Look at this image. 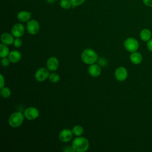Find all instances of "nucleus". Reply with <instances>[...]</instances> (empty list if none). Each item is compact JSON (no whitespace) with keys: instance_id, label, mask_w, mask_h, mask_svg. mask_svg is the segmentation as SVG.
Segmentation results:
<instances>
[{"instance_id":"obj_1","label":"nucleus","mask_w":152,"mask_h":152,"mask_svg":"<svg viewBox=\"0 0 152 152\" xmlns=\"http://www.w3.org/2000/svg\"><path fill=\"white\" fill-rule=\"evenodd\" d=\"M71 146L74 151L84 152L89 148V142L86 138L78 136L74 139Z\"/></svg>"},{"instance_id":"obj_2","label":"nucleus","mask_w":152,"mask_h":152,"mask_svg":"<svg viewBox=\"0 0 152 152\" xmlns=\"http://www.w3.org/2000/svg\"><path fill=\"white\" fill-rule=\"evenodd\" d=\"M81 58L83 62L87 65L95 64L98 61V55L92 49L87 48L84 49L81 55Z\"/></svg>"},{"instance_id":"obj_3","label":"nucleus","mask_w":152,"mask_h":152,"mask_svg":"<svg viewBox=\"0 0 152 152\" xmlns=\"http://www.w3.org/2000/svg\"><path fill=\"white\" fill-rule=\"evenodd\" d=\"M24 115L20 112H15L9 117L8 124L12 128H17L21 126L24 119Z\"/></svg>"},{"instance_id":"obj_4","label":"nucleus","mask_w":152,"mask_h":152,"mask_svg":"<svg viewBox=\"0 0 152 152\" xmlns=\"http://www.w3.org/2000/svg\"><path fill=\"white\" fill-rule=\"evenodd\" d=\"M125 49L129 52H136L139 48V43L137 39L134 37H128L124 42Z\"/></svg>"},{"instance_id":"obj_5","label":"nucleus","mask_w":152,"mask_h":152,"mask_svg":"<svg viewBox=\"0 0 152 152\" xmlns=\"http://www.w3.org/2000/svg\"><path fill=\"white\" fill-rule=\"evenodd\" d=\"M40 24L36 20L31 19L27 22L26 30L27 32L31 35H35L38 33L40 30Z\"/></svg>"},{"instance_id":"obj_6","label":"nucleus","mask_w":152,"mask_h":152,"mask_svg":"<svg viewBox=\"0 0 152 152\" xmlns=\"http://www.w3.org/2000/svg\"><path fill=\"white\" fill-rule=\"evenodd\" d=\"M24 115L26 119L30 121H33L39 117V110L35 107H28L25 109Z\"/></svg>"},{"instance_id":"obj_7","label":"nucleus","mask_w":152,"mask_h":152,"mask_svg":"<svg viewBox=\"0 0 152 152\" xmlns=\"http://www.w3.org/2000/svg\"><path fill=\"white\" fill-rule=\"evenodd\" d=\"M49 70L47 68L41 67L39 68L35 72V79L39 82H43L48 78L50 74Z\"/></svg>"},{"instance_id":"obj_8","label":"nucleus","mask_w":152,"mask_h":152,"mask_svg":"<svg viewBox=\"0 0 152 152\" xmlns=\"http://www.w3.org/2000/svg\"><path fill=\"white\" fill-rule=\"evenodd\" d=\"M25 31V28L24 25L21 23L15 24L11 28V33L15 37H22Z\"/></svg>"},{"instance_id":"obj_9","label":"nucleus","mask_w":152,"mask_h":152,"mask_svg":"<svg viewBox=\"0 0 152 152\" xmlns=\"http://www.w3.org/2000/svg\"><path fill=\"white\" fill-rule=\"evenodd\" d=\"M73 135L72 130L65 128L60 131L59 134V139L62 142H68L72 140Z\"/></svg>"},{"instance_id":"obj_10","label":"nucleus","mask_w":152,"mask_h":152,"mask_svg":"<svg viewBox=\"0 0 152 152\" xmlns=\"http://www.w3.org/2000/svg\"><path fill=\"white\" fill-rule=\"evenodd\" d=\"M115 78L119 81H124L128 77L127 69L124 66L118 67L115 71Z\"/></svg>"},{"instance_id":"obj_11","label":"nucleus","mask_w":152,"mask_h":152,"mask_svg":"<svg viewBox=\"0 0 152 152\" xmlns=\"http://www.w3.org/2000/svg\"><path fill=\"white\" fill-rule=\"evenodd\" d=\"M46 68L50 71H55L59 66V61L55 56L49 58L46 61Z\"/></svg>"},{"instance_id":"obj_12","label":"nucleus","mask_w":152,"mask_h":152,"mask_svg":"<svg viewBox=\"0 0 152 152\" xmlns=\"http://www.w3.org/2000/svg\"><path fill=\"white\" fill-rule=\"evenodd\" d=\"M32 13L28 11L22 10L18 12L17 15V20L20 23H27L31 20Z\"/></svg>"},{"instance_id":"obj_13","label":"nucleus","mask_w":152,"mask_h":152,"mask_svg":"<svg viewBox=\"0 0 152 152\" xmlns=\"http://www.w3.org/2000/svg\"><path fill=\"white\" fill-rule=\"evenodd\" d=\"M101 71L102 70L100 65L96 64H93L91 65H90L88 68V74L93 77H99L101 74Z\"/></svg>"},{"instance_id":"obj_14","label":"nucleus","mask_w":152,"mask_h":152,"mask_svg":"<svg viewBox=\"0 0 152 152\" xmlns=\"http://www.w3.org/2000/svg\"><path fill=\"white\" fill-rule=\"evenodd\" d=\"M14 36L11 33H4L1 36V40L3 44L6 45H11L13 44L14 41Z\"/></svg>"},{"instance_id":"obj_15","label":"nucleus","mask_w":152,"mask_h":152,"mask_svg":"<svg viewBox=\"0 0 152 152\" xmlns=\"http://www.w3.org/2000/svg\"><path fill=\"white\" fill-rule=\"evenodd\" d=\"M8 58L10 60L11 62L13 64H15L21 60V54L19 51L17 50H13L10 52V54Z\"/></svg>"},{"instance_id":"obj_16","label":"nucleus","mask_w":152,"mask_h":152,"mask_svg":"<svg viewBox=\"0 0 152 152\" xmlns=\"http://www.w3.org/2000/svg\"><path fill=\"white\" fill-rule=\"evenodd\" d=\"M129 59L131 62L133 64L138 65L141 64L142 61V56L140 52L136 51L131 53L129 56Z\"/></svg>"},{"instance_id":"obj_17","label":"nucleus","mask_w":152,"mask_h":152,"mask_svg":"<svg viewBox=\"0 0 152 152\" xmlns=\"http://www.w3.org/2000/svg\"><path fill=\"white\" fill-rule=\"evenodd\" d=\"M140 36L142 41L148 42L151 38V32L148 28H144L140 31Z\"/></svg>"},{"instance_id":"obj_18","label":"nucleus","mask_w":152,"mask_h":152,"mask_svg":"<svg viewBox=\"0 0 152 152\" xmlns=\"http://www.w3.org/2000/svg\"><path fill=\"white\" fill-rule=\"evenodd\" d=\"M10 49L7 45L3 44L2 43L0 45V57L1 58L8 56L10 54Z\"/></svg>"},{"instance_id":"obj_19","label":"nucleus","mask_w":152,"mask_h":152,"mask_svg":"<svg viewBox=\"0 0 152 152\" xmlns=\"http://www.w3.org/2000/svg\"><path fill=\"white\" fill-rule=\"evenodd\" d=\"M72 131L74 135L78 137V136H81L83 135L84 132V129L81 126L77 125H75L72 128Z\"/></svg>"},{"instance_id":"obj_20","label":"nucleus","mask_w":152,"mask_h":152,"mask_svg":"<svg viewBox=\"0 0 152 152\" xmlns=\"http://www.w3.org/2000/svg\"><path fill=\"white\" fill-rule=\"evenodd\" d=\"M0 94L1 96L4 97V98H8L11 94V91L10 90V89L8 87H4L2 88H1L0 90Z\"/></svg>"},{"instance_id":"obj_21","label":"nucleus","mask_w":152,"mask_h":152,"mask_svg":"<svg viewBox=\"0 0 152 152\" xmlns=\"http://www.w3.org/2000/svg\"><path fill=\"white\" fill-rule=\"evenodd\" d=\"M60 7L64 10H68L72 8V5L70 0H60Z\"/></svg>"},{"instance_id":"obj_22","label":"nucleus","mask_w":152,"mask_h":152,"mask_svg":"<svg viewBox=\"0 0 152 152\" xmlns=\"http://www.w3.org/2000/svg\"><path fill=\"white\" fill-rule=\"evenodd\" d=\"M48 79L49 80V81L51 83H58L59 81L60 77H59L58 74H57L56 72H52L49 74Z\"/></svg>"},{"instance_id":"obj_23","label":"nucleus","mask_w":152,"mask_h":152,"mask_svg":"<svg viewBox=\"0 0 152 152\" xmlns=\"http://www.w3.org/2000/svg\"><path fill=\"white\" fill-rule=\"evenodd\" d=\"M70 1L72 5V8H75L83 4L86 0H70Z\"/></svg>"},{"instance_id":"obj_24","label":"nucleus","mask_w":152,"mask_h":152,"mask_svg":"<svg viewBox=\"0 0 152 152\" xmlns=\"http://www.w3.org/2000/svg\"><path fill=\"white\" fill-rule=\"evenodd\" d=\"M22 45H23V42H22V40L20 39V37H15L13 43V45L14 46V47L18 48H20L22 46Z\"/></svg>"},{"instance_id":"obj_25","label":"nucleus","mask_w":152,"mask_h":152,"mask_svg":"<svg viewBox=\"0 0 152 152\" xmlns=\"http://www.w3.org/2000/svg\"><path fill=\"white\" fill-rule=\"evenodd\" d=\"M1 65H2L3 66H4V67L8 66L10 65V62H11V61H10V60L9 59V58H7V57H5V58H2L1 59Z\"/></svg>"},{"instance_id":"obj_26","label":"nucleus","mask_w":152,"mask_h":152,"mask_svg":"<svg viewBox=\"0 0 152 152\" xmlns=\"http://www.w3.org/2000/svg\"><path fill=\"white\" fill-rule=\"evenodd\" d=\"M5 85V78L2 74L0 75V88L4 87Z\"/></svg>"},{"instance_id":"obj_27","label":"nucleus","mask_w":152,"mask_h":152,"mask_svg":"<svg viewBox=\"0 0 152 152\" xmlns=\"http://www.w3.org/2000/svg\"><path fill=\"white\" fill-rule=\"evenodd\" d=\"M142 3L147 7H152V0H142Z\"/></svg>"},{"instance_id":"obj_28","label":"nucleus","mask_w":152,"mask_h":152,"mask_svg":"<svg viewBox=\"0 0 152 152\" xmlns=\"http://www.w3.org/2000/svg\"><path fill=\"white\" fill-rule=\"evenodd\" d=\"M147 49L152 52V39H151L150 40H148L147 43Z\"/></svg>"},{"instance_id":"obj_29","label":"nucleus","mask_w":152,"mask_h":152,"mask_svg":"<svg viewBox=\"0 0 152 152\" xmlns=\"http://www.w3.org/2000/svg\"><path fill=\"white\" fill-rule=\"evenodd\" d=\"M99 64L100 65H106V61H104V59L101 58L99 60Z\"/></svg>"},{"instance_id":"obj_30","label":"nucleus","mask_w":152,"mask_h":152,"mask_svg":"<svg viewBox=\"0 0 152 152\" xmlns=\"http://www.w3.org/2000/svg\"><path fill=\"white\" fill-rule=\"evenodd\" d=\"M46 1L48 4H52V3H53L55 2L53 0H46Z\"/></svg>"},{"instance_id":"obj_31","label":"nucleus","mask_w":152,"mask_h":152,"mask_svg":"<svg viewBox=\"0 0 152 152\" xmlns=\"http://www.w3.org/2000/svg\"><path fill=\"white\" fill-rule=\"evenodd\" d=\"M53 1H55H55H58V0H53Z\"/></svg>"}]
</instances>
